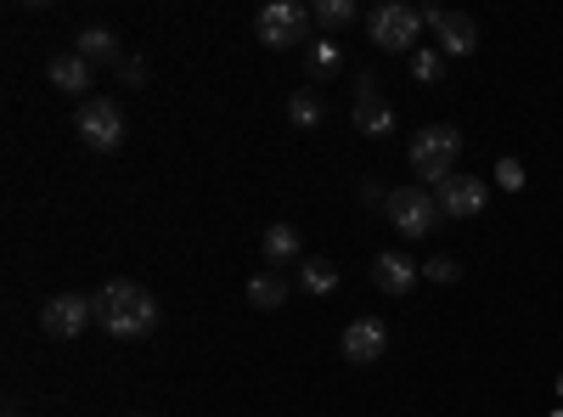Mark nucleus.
I'll return each mask as SVG.
<instances>
[{
	"label": "nucleus",
	"mask_w": 563,
	"mask_h": 417,
	"mask_svg": "<svg viewBox=\"0 0 563 417\" xmlns=\"http://www.w3.org/2000/svg\"><path fill=\"white\" fill-rule=\"evenodd\" d=\"M97 321L108 339H147L158 328V299L141 283H108L97 294Z\"/></svg>",
	"instance_id": "f257e3e1"
},
{
	"label": "nucleus",
	"mask_w": 563,
	"mask_h": 417,
	"mask_svg": "<svg viewBox=\"0 0 563 417\" xmlns=\"http://www.w3.org/2000/svg\"><path fill=\"white\" fill-rule=\"evenodd\" d=\"M422 276H429V283H440V288H451V283H456V276H462V265H456L451 254H434L429 265H422Z\"/></svg>",
	"instance_id": "4be33fe9"
},
{
	"label": "nucleus",
	"mask_w": 563,
	"mask_h": 417,
	"mask_svg": "<svg viewBox=\"0 0 563 417\" xmlns=\"http://www.w3.org/2000/svg\"><path fill=\"white\" fill-rule=\"evenodd\" d=\"M288 119H294L299 130H316V124L327 119V102H321V90H316V85H299L294 97H288Z\"/></svg>",
	"instance_id": "a211bd4d"
},
{
	"label": "nucleus",
	"mask_w": 563,
	"mask_h": 417,
	"mask_svg": "<svg viewBox=\"0 0 563 417\" xmlns=\"http://www.w3.org/2000/svg\"><path fill=\"white\" fill-rule=\"evenodd\" d=\"M350 124H355V135H372V142L395 135V108L384 102L378 74H355V113H350Z\"/></svg>",
	"instance_id": "6e6552de"
},
{
	"label": "nucleus",
	"mask_w": 563,
	"mask_h": 417,
	"mask_svg": "<svg viewBox=\"0 0 563 417\" xmlns=\"http://www.w3.org/2000/svg\"><path fill=\"white\" fill-rule=\"evenodd\" d=\"M496 187H501V193H525V164H519V158H501V164H496Z\"/></svg>",
	"instance_id": "5701e85b"
},
{
	"label": "nucleus",
	"mask_w": 563,
	"mask_h": 417,
	"mask_svg": "<svg viewBox=\"0 0 563 417\" xmlns=\"http://www.w3.org/2000/svg\"><path fill=\"white\" fill-rule=\"evenodd\" d=\"M406 68H411V79H417V85H440V79H445V57H440V45H417V52L406 57Z\"/></svg>",
	"instance_id": "aec40b11"
},
{
	"label": "nucleus",
	"mask_w": 563,
	"mask_h": 417,
	"mask_svg": "<svg viewBox=\"0 0 563 417\" xmlns=\"http://www.w3.org/2000/svg\"><path fill=\"white\" fill-rule=\"evenodd\" d=\"M434 198H440V215L445 220H474L490 204V180L485 175H451L445 187H434Z\"/></svg>",
	"instance_id": "1a4fd4ad"
},
{
	"label": "nucleus",
	"mask_w": 563,
	"mask_h": 417,
	"mask_svg": "<svg viewBox=\"0 0 563 417\" xmlns=\"http://www.w3.org/2000/svg\"><path fill=\"white\" fill-rule=\"evenodd\" d=\"M310 7H299V0H271V7H260L254 18V34L260 45H271V52H288V45H310Z\"/></svg>",
	"instance_id": "20e7f679"
},
{
	"label": "nucleus",
	"mask_w": 563,
	"mask_h": 417,
	"mask_svg": "<svg viewBox=\"0 0 563 417\" xmlns=\"http://www.w3.org/2000/svg\"><path fill=\"white\" fill-rule=\"evenodd\" d=\"M260 254H265V271H299V265H305V243H299V226H288V220L265 226V238H260Z\"/></svg>",
	"instance_id": "f8f14e48"
},
{
	"label": "nucleus",
	"mask_w": 563,
	"mask_h": 417,
	"mask_svg": "<svg viewBox=\"0 0 563 417\" xmlns=\"http://www.w3.org/2000/svg\"><path fill=\"white\" fill-rule=\"evenodd\" d=\"M310 18H316V29H350L355 23V0H316Z\"/></svg>",
	"instance_id": "412c9836"
},
{
	"label": "nucleus",
	"mask_w": 563,
	"mask_h": 417,
	"mask_svg": "<svg viewBox=\"0 0 563 417\" xmlns=\"http://www.w3.org/2000/svg\"><path fill=\"white\" fill-rule=\"evenodd\" d=\"M361 204H389V193H384V180H361Z\"/></svg>",
	"instance_id": "393cba45"
},
{
	"label": "nucleus",
	"mask_w": 563,
	"mask_h": 417,
	"mask_svg": "<svg viewBox=\"0 0 563 417\" xmlns=\"http://www.w3.org/2000/svg\"><path fill=\"white\" fill-rule=\"evenodd\" d=\"M90 321H97V299H85V294H57V299L40 305V333L45 339H79Z\"/></svg>",
	"instance_id": "0eeeda50"
},
{
	"label": "nucleus",
	"mask_w": 563,
	"mask_h": 417,
	"mask_svg": "<svg viewBox=\"0 0 563 417\" xmlns=\"http://www.w3.org/2000/svg\"><path fill=\"white\" fill-rule=\"evenodd\" d=\"M558 395H563V378H558Z\"/></svg>",
	"instance_id": "bb28decb"
},
{
	"label": "nucleus",
	"mask_w": 563,
	"mask_h": 417,
	"mask_svg": "<svg viewBox=\"0 0 563 417\" xmlns=\"http://www.w3.org/2000/svg\"><path fill=\"white\" fill-rule=\"evenodd\" d=\"M90 74H97V68H90L79 52H57L52 63H45V79H52L57 90H68V97H79V90H90Z\"/></svg>",
	"instance_id": "2eb2a0df"
},
{
	"label": "nucleus",
	"mask_w": 563,
	"mask_h": 417,
	"mask_svg": "<svg viewBox=\"0 0 563 417\" xmlns=\"http://www.w3.org/2000/svg\"><path fill=\"white\" fill-rule=\"evenodd\" d=\"M411 175H417V187H445V180L456 175V158H462V130L456 124H429V130H417L411 135Z\"/></svg>",
	"instance_id": "f03ea898"
},
{
	"label": "nucleus",
	"mask_w": 563,
	"mask_h": 417,
	"mask_svg": "<svg viewBox=\"0 0 563 417\" xmlns=\"http://www.w3.org/2000/svg\"><path fill=\"white\" fill-rule=\"evenodd\" d=\"M74 130L90 153H119L124 147V108L108 102V97H85L79 113H74Z\"/></svg>",
	"instance_id": "39448f33"
},
{
	"label": "nucleus",
	"mask_w": 563,
	"mask_h": 417,
	"mask_svg": "<svg viewBox=\"0 0 563 417\" xmlns=\"http://www.w3.org/2000/svg\"><path fill=\"white\" fill-rule=\"evenodd\" d=\"M249 305H260V310H282V305H288V276H282V271H254Z\"/></svg>",
	"instance_id": "f3484780"
},
{
	"label": "nucleus",
	"mask_w": 563,
	"mask_h": 417,
	"mask_svg": "<svg viewBox=\"0 0 563 417\" xmlns=\"http://www.w3.org/2000/svg\"><path fill=\"white\" fill-rule=\"evenodd\" d=\"M547 417H563V406H552V411H547Z\"/></svg>",
	"instance_id": "a878e982"
},
{
	"label": "nucleus",
	"mask_w": 563,
	"mask_h": 417,
	"mask_svg": "<svg viewBox=\"0 0 563 417\" xmlns=\"http://www.w3.org/2000/svg\"><path fill=\"white\" fill-rule=\"evenodd\" d=\"M74 52H79L90 68H97V63H113V68H119V63H124V57H119V34H113V29H102V23L79 29V34H74Z\"/></svg>",
	"instance_id": "4468645a"
},
{
	"label": "nucleus",
	"mask_w": 563,
	"mask_h": 417,
	"mask_svg": "<svg viewBox=\"0 0 563 417\" xmlns=\"http://www.w3.org/2000/svg\"><path fill=\"white\" fill-rule=\"evenodd\" d=\"M384 215H389V226L400 231V238H429V231L440 226V198L429 187H395Z\"/></svg>",
	"instance_id": "423d86ee"
},
{
	"label": "nucleus",
	"mask_w": 563,
	"mask_h": 417,
	"mask_svg": "<svg viewBox=\"0 0 563 417\" xmlns=\"http://www.w3.org/2000/svg\"><path fill=\"white\" fill-rule=\"evenodd\" d=\"M119 79H124V85H147V63H141V57H124V63H119Z\"/></svg>",
	"instance_id": "b1692460"
},
{
	"label": "nucleus",
	"mask_w": 563,
	"mask_h": 417,
	"mask_svg": "<svg viewBox=\"0 0 563 417\" xmlns=\"http://www.w3.org/2000/svg\"><path fill=\"white\" fill-rule=\"evenodd\" d=\"M417 276H422V265L406 260V254H395V249H384L378 260H372V283H378L384 294H395V299L417 288Z\"/></svg>",
	"instance_id": "ddd939ff"
},
{
	"label": "nucleus",
	"mask_w": 563,
	"mask_h": 417,
	"mask_svg": "<svg viewBox=\"0 0 563 417\" xmlns=\"http://www.w3.org/2000/svg\"><path fill=\"white\" fill-rule=\"evenodd\" d=\"M422 23L434 29V40H440V57H474V52H479V23H474V18L429 7V12H422Z\"/></svg>",
	"instance_id": "9b49d317"
},
{
	"label": "nucleus",
	"mask_w": 563,
	"mask_h": 417,
	"mask_svg": "<svg viewBox=\"0 0 563 417\" xmlns=\"http://www.w3.org/2000/svg\"><path fill=\"white\" fill-rule=\"evenodd\" d=\"M344 68V45L333 40V34H316L310 45H305V74L310 79H333Z\"/></svg>",
	"instance_id": "dca6fc26"
},
{
	"label": "nucleus",
	"mask_w": 563,
	"mask_h": 417,
	"mask_svg": "<svg viewBox=\"0 0 563 417\" xmlns=\"http://www.w3.org/2000/svg\"><path fill=\"white\" fill-rule=\"evenodd\" d=\"M422 29H429V23H422V12L406 7V0H384V7H372V18H366L372 45H378V52H400V57L417 52Z\"/></svg>",
	"instance_id": "7ed1b4c3"
},
{
	"label": "nucleus",
	"mask_w": 563,
	"mask_h": 417,
	"mask_svg": "<svg viewBox=\"0 0 563 417\" xmlns=\"http://www.w3.org/2000/svg\"><path fill=\"white\" fill-rule=\"evenodd\" d=\"M299 288L316 294V299H327V294L339 288V265H333V260H305V265H299Z\"/></svg>",
	"instance_id": "6ab92c4d"
},
{
	"label": "nucleus",
	"mask_w": 563,
	"mask_h": 417,
	"mask_svg": "<svg viewBox=\"0 0 563 417\" xmlns=\"http://www.w3.org/2000/svg\"><path fill=\"white\" fill-rule=\"evenodd\" d=\"M135 417H147V411H135Z\"/></svg>",
	"instance_id": "cd10ccee"
},
{
	"label": "nucleus",
	"mask_w": 563,
	"mask_h": 417,
	"mask_svg": "<svg viewBox=\"0 0 563 417\" xmlns=\"http://www.w3.org/2000/svg\"><path fill=\"white\" fill-rule=\"evenodd\" d=\"M339 350H344L350 366L384 361V355H389V328H384V316H355L350 328H344V339H339Z\"/></svg>",
	"instance_id": "9d476101"
}]
</instances>
